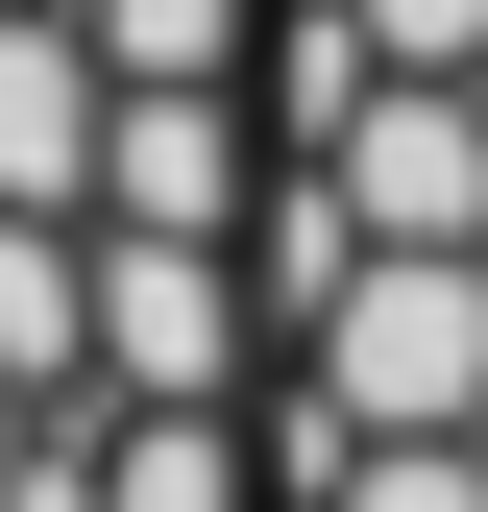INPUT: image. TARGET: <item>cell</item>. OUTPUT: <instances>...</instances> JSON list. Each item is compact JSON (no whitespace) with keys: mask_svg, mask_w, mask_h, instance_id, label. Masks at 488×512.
Returning <instances> with one entry per match:
<instances>
[{"mask_svg":"<svg viewBox=\"0 0 488 512\" xmlns=\"http://www.w3.org/2000/svg\"><path fill=\"white\" fill-rule=\"evenodd\" d=\"M98 512H244L220 415H122V439H98Z\"/></svg>","mask_w":488,"mask_h":512,"instance_id":"cell-5","label":"cell"},{"mask_svg":"<svg viewBox=\"0 0 488 512\" xmlns=\"http://www.w3.org/2000/svg\"><path fill=\"white\" fill-rule=\"evenodd\" d=\"M98 366H122V415H220L244 269H220V244H98Z\"/></svg>","mask_w":488,"mask_h":512,"instance_id":"cell-3","label":"cell"},{"mask_svg":"<svg viewBox=\"0 0 488 512\" xmlns=\"http://www.w3.org/2000/svg\"><path fill=\"white\" fill-rule=\"evenodd\" d=\"M74 25H98V74H220L244 0H74Z\"/></svg>","mask_w":488,"mask_h":512,"instance_id":"cell-6","label":"cell"},{"mask_svg":"<svg viewBox=\"0 0 488 512\" xmlns=\"http://www.w3.org/2000/svg\"><path fill=\"white\" fill-rule=\"evenodd\" d=\"M293 415H342V439H464V415H488V244H342V293L293 317Z\"/></svg>","mask_w":488,"mask_h":512,"instance_id":"cell-1","label":"cell"},{"mask_svg":"<svg viewBox=\"0 0 488 512\" xmlns=\"http://www.w3.org/2000/svg\"><path fill=\"white\" fill-rule=\"evenodd\" d=\"M293 171H318L366 244H488V74H366Z\"/></svg>","mask_w":488,"mask_h":512,"instance_id":"cell-2","label":"cell"},{"mask_svg":"<svg viewBox=\"0 0 488 512\" xmlns=\"http://www.w3.org/2000/svg\"><path fill=\"white\" fill-rule=\"evenodd\" d=\"M366 49H391V74H488V0H342Z\"/></svg>","mask_w":488,"mask_h":512,"instance_id":"cell-7","label":"cell"},{"mask_svg":"<svg viewBox=\"0 0 488 512\" xmlns=\"http://www.w3.org/2000/svg\"><path fill=\"white\" fill-rule=\"evenodd\" d=\"M98 220H122V244H220V220H244V122H220V74H122V122H98Z\"/></svg>","mask_w":488,"mask_h":512,"instance_id":"cell-4","label":"cell"}]
</instances>
